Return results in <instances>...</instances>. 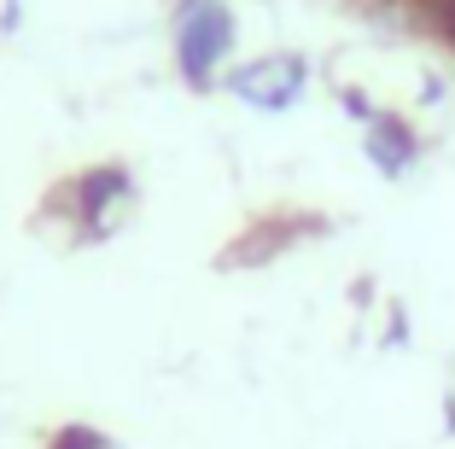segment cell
I'll return each instance as SVG.
<instances>
[{"mask_svg":"<svg viewBox=\"0 0 455 449\" xmlns=\"http://www.w3.org/2000/svg\"><path fill=\"white\" fill-rule=\"evenodd\" d=\"M234 59V12L228 0H181L175 6V70L188 88H216Z\"/></svg>","mask_w":455,"mask_h":449,"instance_id":"obj_1","label":"cell"},{"mask_svg":"<svg viewBox=\"0 0 455 449\" xmlns=\"http://www.w3.org/2000/svg\"><path fill=\"white\" fill-rule=\"evenodd\" d=\"M222 88L251 111H292L298 100L309 93V59L304 53H257V59H240V65L222 76Z\"/></svg>","mask_w":455,"mask_h":449,"instance_id":"obj_2","label":"cell"},{"mask_svg":"<svg viewBox=\"0 0 455 449\" xmlns=\"http://www.w3.org/2000/svg\"><path fill=\"white\" fill-rule=\"evenodd\" d=\"M129 198H134V175L123 170V164H94V170H82L76 181H70L65 211L88 239H106L111 228H117V216L129 211Z\"/></svg>","mask_w":455,"mask_h":449,"instance_id":"obj_3","label":"cell"},{"mask_svg":"<svg viewBox=\"0 0 455 449\" xmlns=\"http://www.w3.org/2000/svg\"><path fill=\"white\" fill-rule=\"evenodd\" d=\"M362 152H368V164H374L379 175H409L420 158V134L409 129V123L397 117V111H374L368 117V134H362Z\"/></svg>","mask_w":455,"mask_h":449,"instance_id":"obj_4","label":"cell"},{"mask_svg":"<svg viewBox=\"0 0 455 449\" xmlns=\"http://www.w3.org/2000/svg\"><path fill=\"white\" fill-rule=\"evenodd\" d=\"M47 449H117V444L106 432H94V426H65V432H53Z\"/></svg>","mask_w":455,"mask_h":449,"instance_id":"obj_5","label":"cell"},{"mask_svg":"<svg viewBox=\"0 0 455 449\" xmlns=\"http://www.w3.org/2000/svg\"><path fill=\"white\" fill-rule=\"evenodd\" d=\"M450 432H455V397H450Z\"/></svg>","mask_w":455,"mask_h":449,"instance_id":"obj_6","label":"cell"}]
</instances>
